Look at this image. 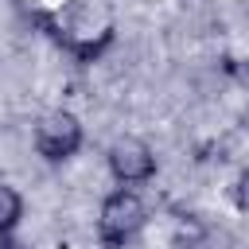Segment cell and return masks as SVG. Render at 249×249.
<instances>
[{"instance_id":"obj_1","label":"cell","mask_w":249,"mask_h":249,"mask_svg":"<svg viewBox=\"0 0 249 249\" xmlns=\"http://www.w3.org/2000/svg\"><path fill=\"white\" fill-rule=\"evenodd\" d=\"M144 222H148L144 198L132 187H117L113 195H105V202L97 210V237L105 245H124L144 230Z\"/></svg>"},{"instance_id":"obj_2","label":"cell","mask_w":249,"mask_h":249,"mask_svg":"<svg viewBox=\"0 0 249 249\" xmlns=\"http://www.w3.org/2000/svg\"><path fill=\"white\" fill-rule=\"evenodd\" d=\"M82 121L66 109H51L35 121V148L43 160L58 163V160H70L78 148H82Z\"/></svg>"},{"instance_id":"obj_3","label":"cell","mask_w":249,"mask_h":249,"mask_svg":"<svg viewBox=\"0 0 249 249\" xmlns=\"http://www.w3.org/2000/svg\"><path fill=\"white\" fill-rule=\"evenodd\" d=\"M105 163H109V175L121 183V187H132V183H148L156 175V152L148 140L140 136H117L105 152Z\"/></svg>"},{"instance_id":"obj_4","label":"cell","mask_w":249,"mask_h":249,"mask_svg":"<svg viewBox=\"0 0 249 249\" xmlns=\"http://www.w3.org/2000/svg\"><path fill=\"white\" fill-rule=\"evenodd\" d=\"M23 218V198L12 183H0V237H8L16 230V222Z\"/></svg>"},{"instance_id":"obj_5","label":"cell","mask_w":249,"mask_h":249,"mask_svg":"<svg viewBox=\"0 0 249 249\" xmlns=\"http://www.w3.org/2000/svg\"><path fill=\"white\" fill-rule=\"evenodd\" d=\"M0 249H27V245H23V241H16V237L8 233V237H0Z\"/></svg>"}]
</instances>
